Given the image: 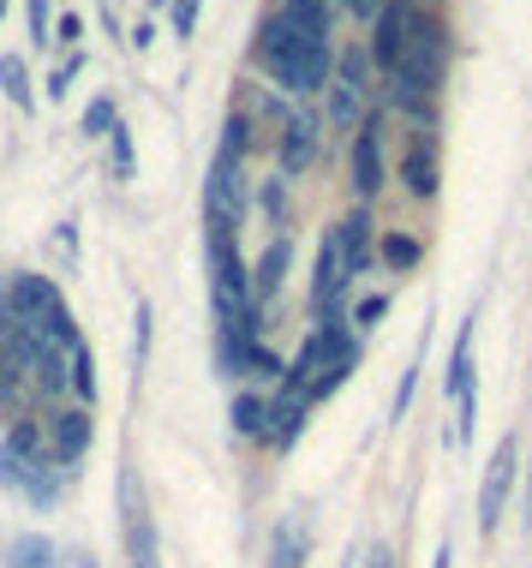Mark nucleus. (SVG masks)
<instances>
[{
    "mask_svg": "<svg viewBox=\"0 0 532 568\" xmlns=\"http://www.w3.org/2000/svg\"><path fill=\"white\" fill-rule=\"evenodd\" d=\"M257 60L294 97L324 90L329 84V12L324 7H282V19H269L264 37H257Z\"/></svg>",
    "mask_w": 532,
    "mask_h": 568,
    "instance_id": "f257e3e1",
    "label": "nucleus"
},
{
    "mask_svg": "<svg viewBox=\"0 0 532 568\" xmlns=\"http://www.w3.org/2000/svg\"><path fill=\"white\" fill-rule=\"evenodd\" d=\"M66 460L54 455V443L42 437V425L19 419L7 432V443H0V485L19 490L24 503H37V509H49V503H60V485H66Z\"/></svg>",
    "mask_w": 532,
    "mask_h": 568,
    "instance_id": "f03ea898",
    "label": "nucleus"
},
{
    "mask_svg": "<svg viewBox=\"0 0 532 568\" xmlns=\"http://www.w3.org/2000/svg\"><path fill=\"white\" fill-rule=\"evenodd\" d=\"M354 365H359V335H354V324H347V317H324V324L306 335V347H299V359L287 365L282 383H294V389H306L311 402H317V395H336Z\"/></svg>",
    "mask_w": 532,
    "mask_h": 568,
    "instance_id": "7ed1b4c3",
    "label": "nucleus"
},
{
    "mask_svg": "<svg viewBox=\"0 0 532 568\" xmlns=\"http://www.w3.org/2000/svg\"><path fill=\"white\" fill-rule=\"evenodd\" d=\"M443 67H449V42H443V24L419 19L413 42H407L401 67H395V79H389V97L401 102L407 114H424V109H431V97H437V84H443Z\"/></svg>",
    "mask_w": 532,
    "mask_h": 568,
    "instance_id": "20e7f679",
    "label": "nucleus"
},
{
    "mask_svg": "<svg viewBox=\"0 0 532 568\" xmlns=\"http://www.w3.org/2000/svg\"><path fill=\"white\" fill-rule=\"evenodd\" d=\"M209 294H216V317H222V324H239V317L257 312L252 270L239 264L234 240H209Z\"/></svg>",
    "mask_w": 532,
    "mask_h": 568,
    "instance_id": "39448f33",
    "label": "nucleus"
},
{
    "mask_svg": "<svg viewBox=\"0 0 532 568\" xmlns=\"http://www.w3.org/2000/svg\"><path fill=\"white\" fill-rule=\"evenodd\" d=\"M239 216H246V174H239V156H216L204 180V227L209 240H234Z\"/></svg>",
    "mask_w": 532,
    "mask_h": 568,
    "instance_id": "423d86ee",
    "label": "nucleus"
},
{
    "mask_svg": "<svg viewBox=\"0 0 532 568\" xmlns=\"http://www.w3.org/2000/svg\"><path fill=\"white\" fill-rule=\"evenodd\" d=\"M514 473H521V437H503L484 460V485H479V532H497V520H503V503H509V485Z\"/></svg>",
    "mask_w": 532,
    "mask_h": 568,
    "instance_id": "0eeeda50",
    "label": "nucleus"
},
{
    "mask_svg": "<svg viewBox=\"0 0 532 568\" xmlns=\"http://www.w3.org/2000/svg\"><path fill=\"white\" fill-rule=\"evenodd\" d=\"M413 30H419V12L401 7V0H383V12H377V30H371V60H377V72H383V79H395V67H401V54H407V42H413Z\"/></svg>",
    "mask_w": 532,
    "mask_h": 568,
    "instance_id": "6e6552de",
    "label": "nucleus"
},
{
    "mask_svg": "<svg viewBox=\"0 0 532 568\" xmlns=\"http://www.w3.org/2000/svg\"><path fill=\"white\" fill-rule=\"evenodd\" d=\"M365 60L371 54H347L341 79H329V132L359 126V114H365Z\"/></svg>",
    "mask_w": 532,
    "mask_h": 568,
    "instance_id": "1a4fd4ad",
    "label": "nucleus"
},
{
    "mask_svg": "<svg viewBox=\"0 0 532 568\" xmlns=\"http://www.w3.org/2000/svg\"><path fill=\"white\" fill-rule=\"evenodd\" d=\"M317 156V114L306 109H294L282 120V138H276V162H282V174H306Z\"/></svg>",
    "mask_w": 532,
    "mask_h": 568,
    "instance_id": "9d476101",
    "label": "nucleus"
},
{
    "mask_svg": "<svg viewBox=\"0 0 532 568\" xmlns=\"http://www.w3.org/2000/svg\"><path fill=\"white\" fill-rule=\"evenodd\" d=\"M306 413H311V395L294 389V383H282V395L269 402V449H294L299 432H306Z\"/></svg>",
    "mask_w": 532,
    "mask_h": 568,
    "instance_id": "9b49d317",
    "label": "nucleus"
},
{
    "mask_svg": "<svg viewBox=\"0 0 532 568\" xmlns=\"http://www.w3.org/2000/svg\"><path fill=\"white\" fill-rule=\"evenodd\" d=\"M347 287H354V270H347L336 234H324V245H317V275H311V305H317V312H329Z\"/></svg>",
    "mask_w": 532,
    "mask_h": 568,
    "instance_id": "f8f14e48",
    "label": "nucleus"
},
{
    "mask_svg": "<svg viewBox=\"0 0 532 568\" xmlns=\"http://www.w3.org/2000/svg\"><path fill=\"white\" fill-rule=\"evenodd\" d=\"M126 562L132 568H162V557H156V520H150L144 497H132V485H126Z\"/></svg>",
    "mask_w": 532,
    "mask_h": 568,
    "instance_id": "ddd939ff",
    "label": "nucleus"
},
{
    "mask_svg": "<svg viewBox=\"0 0 532 568\" xmlns=\"http://www.w3.org/2000/svg\"><path fill=\"white\" fill-rule=\"evenodd\" d=\"M354 192L377 197L383 192V150H377V120H365L354 138Z\"/></svg>",
    "mask_w": 532,
    "mask_h": 568,
    "instance_id": "4468645a",
    "label": "nucleus"
},
{
    "mask_svg": "<svg viewBox=\"0 0 532 568\" xmlns=\"http://www.w3.org/2000/svg\"><path fill=\"white\" fill-rule=\"evenodd\" d=\"M90 437H96V425H90V413H79V407H66V413L49 419V443H54V455L66 460V467L90 449Z\"/></svg>",
    "mask_w": 532,
    "mask_h": 568,
    "instance_id": "2eb2a0df",
    "label": "nucleus"
},
{
    "mask_svg": "<svg viewBox=\"0 0 532 568\" xmlns=\"http://www.w3.org/2000/svg\"><path fill=\"white\" fill-rule=\"evenodd\" d=\"M287 257H294V245H287V234L264 245V257H257V270H252V300H257V312H264V305H269V300L282 294V275H287Z\"/></svg>",
    "mask_w": 532,
    "mask_h": 568,
    "instance_id": "dca6fc26",
    "label": "nucleus"
},
{
    "mask_svg": "<svg viewBox=\"0 0 532 568\" xmlns=\"http://www.w3.org/2000/svg\"><path fill=\"white\" fill-rule=\"evenodd\" d=\"M329 234H336V245H341V257H347V270H354V275L371 264V216H365V210L341 216L336 227H329Z\"/></svg>",
    "mask_w": 532,
    "mask_h": 568,
    "instance_id": "f3484780",
    "label": "nucleus"
},
{
    "mask_svg": "<svg viewBox=\"0 0 532 568\" xmlns=\"http://www.w3.org/2000/svg\"><path fill=\"white\" fill-rule=\"evenodd\" d=\"M401 180H407V192H413V197H431V192H437V150L424 144V138H413V144H407Z\"/></svg>",
    "mask_w": 532,
    "mask_h": 568,
    "instance_id": "a211bd4d",
    "label": "nucleus"
},
{
    "mask_svg": "<svg viewBox=\"0 0 532 568\" xmlns=\"http://www.w3.org/2000/svg\"><path fill=\"white\" fill-rule=\"evenodd\" d=\"M269 568H306V520L287 515L269 539Z\"/></svg>",
    "mask_w": 532,
    "mask_h": 568,
    "instance_id": "6ab92c4d",
    "label": "nucleus"
},
{
    "mask_svg": "<svg viewBox=\"0 0 532 568\" xmlns=\"http://www.w3.org/2000/svg\"><path fill=\"white\" fill-rule=\"evenodd\" d=\"M227 432L264 443L269 437V402H257V395H234V407H227Z\"/></svg>",
    "mask_w": 532,
    "mask_h": 568,
    "instance_id": "aec40b11",
    "label": "nucleus"
},
{
    "mask_svg": "<svg viewBox=\"0 0 532 568\" xmlns=\"http://www.w3.org/2000/svg\"><path fill=\"white\" fill-rule=\"evenodd\" d=\"M443 389L461 402V395H473V317H467V329H461V342H454L449 353V377H443Z\"/></svg>",
    "mask_w": 532,
    "mask_h": 568,
    "instance_id": "412c9836",
    "label": "nucleus"
},
{
    "mask_svg": "<svg viewBox=\"0 0 532 568\" xmlns=\"http://www.w3.org/2000/svg\"><path fill=\"white\" fill-rule=\"evenodd\" d=\"M54 562H60V550L42 539V532H24V539L7 545V562L0 568H54Z\"/></svg>",
    "mask_w": 532,
    "mask_h": 568,
    "instance_id": "4be33fe9",
    "label": "nucleus"
},
{
    "mask_svg": "<svg viewBox=\"0 0 532 568\" xmlns=\"http://www.w3.org/2000/svg\"><path fill=\"white\" fill-rule=\"evenodd\" d=\"M0 90H7V102L12 109H37V90H30V72H24V60L19 54H0Z\"/></svg>",
    "mask_w": 532,
    "mask_h": 568,
    "instance_id": "5701e85b",
    "label": "nucleus"
},
{
    "mask_svg": "<svg viewBox=\"0 0 532 568\" xmlns=\"http://www.w3.org/2000/svg\"><path fill=\"white\" fill-rule=\"evenodd\" d=\"M114 126H120L114 102H109V97H96V102L84 109V132H90V138H114Z\"/></svg>",
    "mask_w": 532,
    "mask_h": 568,
    "instance_id": "b1692460",
    "label": "nucleus"
},
{
    "mask_svg": "<svg viewBox=\"0 0 532 568\" xmlns=\"http://www.w3.org/2000/svg\"><path fill=\"white\" fill-rule=\"evenodd\" d=\"M72 395H84V402H96V359H90V347L72 353Z\"/></svg>",
    "mask_w": 532,
    "mask_h": 568,
    "instance_id": "393cba45",
    "label": "nucleus"
},
{
    "mask_svg": "<svg viewBox=\"0 0 532 568\" xmlns=\"http://www.w3.org/2000/svg\"><path fill=\"white\" fill-rule=\"evenodd\" d=\"M383 264H389V270H413V264H419V240L389 234V240H383Z\"/></svg>",
    "mask_w": 532,
    "mask_h": 568,
    "instance_id": "a878e982",
    "label": "nucleus"
},
{
    "mask_svg": "<svg viewBox=\"0 0 532 568\" xmlns=\"http://www.w3.org/2000/svg\"><path fill=\"white\" fill-rule=\"evenodd\" d=\"M144 359H150V305L139 300V335H132V377L144 372Z\"/></svg>",
    "mask_w": 532,
    "mask_h": 568,
    "instance_id": "bb28decb",
    "label": "nucleus"
},
{
    "mask_svg": "<svg viewBox=\"0 0 532 568\" xmlns=\"http://www.w3.org/2000/svg\"><path fill=\"white\" fill-rule=\"evenodd\" d=\"M109 144H114V174H120V180H132V162H139V156H132V132H126V126H114Z\"/></svg>",
    "mask_w": 532,
    "mask_h": 568,
    "instance_id": "cd10ccee",
    "label": "nucleus"
},
{
    "mask_svg": "<svg viewBox=\"0 0 532 568\" xmlns=\"http://www.w3.org/2000/svg\"><path fill=\"white\" fill-rule=\"evenodd\" d=\"M389 317V300L377 294V300H359V312H354V329H377Z\"/></svg>",
    "mask_w": 532,
    "mask_h": 568,
    "instance_id": "c85d7f7f",
    "label": "nucleus"
},
{
    "mask_svg": "<svg viewBox=\"0 0 532 568\" xmlns=\"http://www.w3.org/2000/svg\"><path fill=\"white\" fill-rule=\"evenodd\" d=\"M473 425H479V389H473V395H461V425H454V437L473 443Z\"/></svg>",
    "mask_w": 532,
    "mask_h": 568,
    "instance_id": "c756f323",
    "label": "nucleus"
},
{
    "mask_svg": "<svg viewBox=\"0 0 532 568\" xmlns=\"http://www.w3.org/2000/svg\"><path fill=\"white\" fill-rule=\"evenodd\" d=\"M197 7H204V0H174V30H180V37H192V30H197Z\"/></svg>",
    "mask_w": 532,
    "mask_h": 568,
    "instance_id": "7c9ffc66",
    "label": "nucleus"
},
{
    "mask_svg": "<svg viewBox=\"0 0 532 568\" xmlns=\"http://www.w3.org/2000/svg\"><path fill=\"white\" fill-rule=\"evenodd\" d=\"M49 19H54L49 0H30V37H37V42H49Z\"/></svg>",
    "mask_w": 532,
    "mask_h": 568,
    "instance_id": "2f4dec72",
    "label": "nucleus"
},
{
    "mask_svg": "<svg viewBox=\"0 0 532 568\" xmlns=\"http://www.w3.org/2000/svg\"><path fill=\"white\" fill-rule=\"evenodd\" d=\"M282 204H287V197H282V180H276V186H264V210H269L276 222H282Z\"/></svg>",
    "mask_w": 532,
    "mask_h": 568,
    "instance_id": "473e14b6",
    "label": "nucleus"
},
{
    "mask_svg": "<svg viewBox=\"0 0 532 568\" xmlns=\"http://www.w3.org/2000/svg\"><path fill=\"white\" fill-rule=\"evenodd\" d=\"M371 568H395V557L389 550H371Z\"/></svg>",
    "mask_w": 532,
    "mask_h": 568,
    "instance_id": "72a5a7b5",
    "label": "nucleus"
},
{
    "mask_svg": "<svg viewBox=\"0 0 532 568\" xmlns=\"http://www.w3.org/2000/svg\"><path fill=\"white\" fill-rule=\"evenodd\" d=\"M431 568H449V545H437V562Z\"/></svg>",
    "mask_w": 532,
    "mask_h": 568,
    "instance_id": "f704fd0d",
    "label": "nucleus"
},
{
    "mask_svg": "<svg viewBox=\"0 0 532 568\" xmlns=\"http://www.w3.org/2000/svg\"><path fill=\"white\" fill-rule=\"evenodd\" d=\"M287 7H324V0H287Z\"/></svg>",
    "mask_w": 532,
    "mask_h": 568,
    "instance_id": "c9c22d12",
    "label": "nucleus"
},
{
    "mask_svg": "<svg viewBox=\"0 0 532 568\" xmlns=\"http://www.w3.org/2000/svg\"><path fill=\"white\" fill-rule=\"evenodd\" d=\"M0 12H7V0H0Z\"/></svg>",
    "mask_w": 532,
    "mask_h": 568,
    "instance_id": "e433bc0d",
    "label": "nucleus"
}]
</instances>
